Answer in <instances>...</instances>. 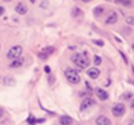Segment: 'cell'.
<instances>
[{"label":"cell","mask_w":134,"mask_h":125,"mask_svg":"<svg viewBox=\"0 0 134 125\" xmlns=\"http://www.w3.org/2000/svg\"><path fill=\"white\" fill-rule=\"evenodd\" d=\"M71 60L80 69H86L90 64V58L85 53H75L71 56Z\"/></svg>","instance_id":"6da1fadb"},{"label":"cell","mask_w":134,"mask_h":125,"mask_svg":"<svg viewBox=\"0 0 134 125\" xmlns=\"http://www.w3.org/2000/svg\"><path fill=\"white\" fill-rule=\"evenodd\" d=\"M65 76L68 80L70 83H72V84H78L80 81V76L78 73V71L74 69H71V68H69V69H66Z\"/></svg>","instance_id":"7a4b0ae2"},{"label":"cell","mask_w":134,"mask_h":125,"mask_svg":"<svg viewBox=\"0 0 134 125\" xmlns=\"http://www.w3.org/2000/svg\"><path fill=\"white\" fill-rule=\"evenodd\" d=\"M22 51H23V48H22L21 46H14L9 50V51L7 52V58L9 59H16V58H19L22 54Z\"/></svg>","instance_id":"3957f363"},{"label":"cell","mask_w":134,"mask_h":125,"mask_svg":"<svg viewBox=\"0 0 134 125\" xmlns=\"http://www.w3.org/2000/svg\"><path fill=\"white\" fill-rule=\"evenodd\" d=\"M126 111L125 106L122 103H118L112 108V114L115 117H121Z\"/></svg>","instance_id":"277c9868"},{"label":"cell","mask_w":134,"mask_h":125,"mask_svg":"<svg viewBox=\"0 0 134 125\" xmlns=\"http://www.w3.org/2000/svg\"><path fill=\"white\" fill-rule=\"evenodd\" d=\"M54 50H55V48L53 47H48V48H44V50H42L41 52L38 53V57L42 60H45V59H47L50 55L53 54Z\"/></svg>","instance_id":"5b68a950"},{"label":"cell","mask_w":134,"mask_h":125,"mask_svg":"<svg viewBox=\"0 0 134 125\" xmlns=\"http://www.w3.org/2000/svg\"><path fill=\"white\" fill-rule=\"evenodd\" d=\"M95 103H96V101L94 100L90 99V98H88V99H85L80 104V111H86V110L90 109V108L92 107L93 105H95Z\"/></svg>","instance_id":"8992f818"},{"label":"cell","mask_w":134,"mask_h":125,"mask_svg":"<svg viewBox=\"0 0 134 125\" xmlns=\"http://www.w3.org/2000/svg\"><path fill=\"white\" fill-rule=\"evenodd\" d=\"M24 61H25V59H24V58H16V59H13L12 63L9 65V67L12 68V69H18V68H20L22 65L24 64Z\"/></svg>","instance_id":"52a82bcc"},{"label":"cell","mask_w":134,"mask_h":125,"mask_svg":"<svg viewBox=\"0 0 134 125\" xmlns=\"http://www.w3.org/2000/svg\"><path fill=\"white\" fill-rule=\"evenodd\" d=\"M16 11L19 15H25L26 13L27 12V5H26L25 3H22V2H20V3H18V5H16Z\"/></svg>","instance_id":"ba28073f"},{"label":"cell","mask_w":134,"mask_h":125,"mask_svg":"<svg viewBox=\"0 0 134 125\" xmlns=\"http://www.w3.org/2000/svg\"><path fill=\"white\" fill-rule=\"evenodd\" d=\"M117 21H118V15L115 12L111 13L106 19H105V23L108 24V25H112V24L116 23Z\"/></svg>","instance_id":"9c48e42d"},{"label":"cell","mask_w":134,"mask_h":125,"mask_svg":"<svg viewBox=\"0 0 134 125\" xmlns=\"http://www.w3.org/2000/svg\"><path fill=\"white\" fill-rule=\"evenodd\" d=\"M96 94H97L98 98L101 100H105L109 98L108 92L105 91L104 90H102V89H100V88H98L97 90H96Z\"/></svg>","instance_id":"30bf717a"},{"label":"cell","mask_w":134,"mask_h":125,"mask_svg":"<svg viewBox=\"0 0 134 125\" xmlns=\"http://www.w3.org/2000/svg\"><path fill=\"white\" fill-rule=\"evenodd\" d=\"M96 123H97V125H110L111 122L107 117L99 116V117H98L97 120H96Z\"/></svg>","instance_id":"8fae6325"},{"label":"cell","mask_w":134,"mask_h":125,"mask_svg":"<svg viewBox=\"0 0 134 125\" xmlns=\"http://www.w3.org/2000/svg\"><path fill=\"white\" fill-rule=\"evenodd\" d=\"M99 70L98 69H96V68H91V69H90L88 71H87V74L88 75V77L91 78L92 79H96L99 76Z\"/></svg>","instance_id":"7c38bea8"},{"label":"cell","mask_w":134,"mask_h":125,"mask_svg":"<svg viewBox=\"0 0 134 125\" xmlns=\"http://www.w3.org/2000/svg\"><path fill=\"white\" fill-rule=\"evenodd\" d=\"M59 122L61 125H70L72 123L73 120L72 118H70L69 116H68V115H64V116H61L59 119Z\"/></svg>","instance_id":"4fadbf2b"},{"label":"cell","mask_w":134,"mask_h":125,"mask_svg":"<svg viewBox=\"0 0 134 125\" xmlns=\"http://www.w3.org/2000/svg\"><path fill=\"white\" fill-rule=\"evenodd\" d=\"M82 11L80 10V8L79 7H74L72 10V16L74 18H77V17H80V16H82Z\"/></svg>","instance_id":"5bb4252c"},{"label":"cell","mask_w":134,"mask_h":125,"mask_svg":"<svg viewBox=\"0 0 134 125\" xmlns=\"http://www.w3.org/2000/svg\"><path fill=\"white\" fill-rule=\"evenodd\" d=\"M103 11H104L103 7H97L95 9H94V15H95L96 17H99V16H100V15L102 14Z\"/></svg>","instance_id":"9a60e30c"},{"label":"cell","mask_w":134,"mask_h":125,"mask_svg":"<svg viewBox=\"0 0 134 125\" xmlns=\"http://www.w3.org/2000/svg\"><path fill=\"white\" fill-rule=\"evenodd\" d=\"M117 4H120V5H123V6H131V0H115Z\"/></svg>","instance_id":"2e32d148"},{"label":"cell","mask_w":134,"mask_h":125,"mask_svg":"<svg viewBox=\"0 0 134 125\" xmlns=\"http://www.w3.org/2000/svg\"><path fill=\"white\" fill-rule=\"evenodd\" d=\"M94 64L95 65H97V66H99V65H100L101 64V58L100 57H99V56H94Z\"/></svg>","instance_id":"e0dca14e"},{"label":"cell","mask_w":134,"mask_h":125,"mask_svg":"<svg viewBox=\"0 0 134 125\" xmlns=\"http://www.w3.org/2000/svg\"><path fill=\"white\" fill-rule=\"evenodd\" d=\"M126 22L129 25L134 26V17H129V18H126Z\"/></svg>","instance_id":"ac0fdd59"},{"label":"cell","mask_w":134,"mask_h":125,"mask_svg":"<svg viewBox=\"0 0 134 125\" xmlns=\"http://www.w3.org/2000/svg\"><path fill=\"white\" fill-rule=\"evenodd\" d=\"M92 42L95 43L96 45H98V46H99V47L104 46V42H103L102 40H92Z\"/></svg>","instance_id":"d6986e66"},{"label":"cell","mask_w":134,"mask_h":125,"mask_svg":"<svg viewBox=\"0 0 134 125\" xmlns=\"http://www.w3.org/2000/svg\"><path fill=\"white\" fill-rule=\"evenodd\" d=\"M4 12H5V9H4L3 7H0V17L2 16V15L4 14Z\"/></svg>","instance_id":"ffe728a7"},{"label":"cell","mask_w":134,"mask_h":125,"mask_svg":"<svg viewBox=\"0 0 134 125\" xmlns=\"http://www.w3.org/2000/svg\"><path fill=\"white\" fill-rule=\"evenodd\" d=\"M44 69H45V71H46L47 73H49L50 72V69H49V67H48V66H46Z\"/></svg>","instance_id":"44dd1931"},{"label":"cell","mask_w":134,"mask_h":125,"mask_svg":"<svg viewBox=\"0 0 134 125\" xmlns=\"http://www.w3.org/2000/svg\"><path fill=\"white\" fill-rule=\"evenodd\" d=\"M3 115H4V111H3V109H1V108H0V118H2V117H3Z\"/></svg>","instance_id":"7402d4cb"},{"label":"cell","mask_w":134,"mask_h":125,"mask_svg":"<svg viewBox=\"0 0 134 125\" xmlns=\"http://www.w3.org/2000/svg\"><path fill=\"white\" fill-rule=\"evenodd\" d=\"M129 124L130 125H134V120H130L129 121Z\"/></svg>","instance_id":"603a6c76"},{"label":"cell","mask_w":134,"mask_h":125,"mask_svg":"<svg viewBox=\"0 0 134 125\" xmlns=\"http://www.w3.org/2000/svg\"><path fill=\"white\" fill-rule=\"evenodd\" d=\"M131 107L132 108V109H134V100L131 102Z\"/></svg>","instance_id":"cb8c5ba5"},{"label":"cell","mask_w":134,"mask_h":125,"mask_svg":"<svg viewBox=\"0 0 134 125\" xmlns=\"http://www.w3.org/2000/svg\"><path fill=\"white\" fill-rule=\"evenodd\" d=\"M37 0H30V2H31L32 4H35V3H36V2H37Z\"/></svg>","instance_id":"d4e9b609"},{"label":"cell","mask_w":134,"mask_h":125,"mask_svg":"<svg viewBox=\"0 0 134 125\" xmlns=\"http://www.w3.org/2000/svg\"><path fill=\"white\" fill-rule=\"evenodd\" d=\"M83 2H85V3H88V2H90V1H91V0H82Z\"/></svg>","instance_id":"484cf974"},{"label":"cell","mask_w":134,"mask_h":125,"mask_svg":"<svg viewBox=\"0 0 134 125\" xmlns=\"http://www.w3.org/2000/svg\"><path fill=\"white\" fill-rule=\"evenodd\" d=\"M4 1H5V2H7V3H8V2H10L11 0H4Z\"/></svg>","instance_id":"4316f807"},{"label":"cell","mask_w":134,"mask_h":125,"mask_svg":"<svg viewBox=\"0 0 134 125\" xmlns=\"http://www.w3.org/2000/svg\"><path fill=\"white\" fill-rule=\"evenodd\" d=\"M132 50H134V44H133V45H132Z\"/></svg>","instance_id":"83f0119b"},{"label":"cell","mask_w":134,"mask_h":125,"mask_svg":"<svg viewBox=\"0 0 134 125\" xmlns=\"http://www.w3.org/2000/svg\"><path fill=\"white\" fill-rule=\"evenodd\" d=\"M132 69H133V71H134V67H132Z\"/></svg>","instance_id":"f1b7e54d"},{"label":"cell","mask_w":134,"mask_h":125,"mask_svg":"<svg viewBox=\"0 0 134 125\" xmlns=\"http://www.w3.org/2000/svg\"><path fill=\"white\" fill-rule=\"evenodd\" d=\"M0 48H1V46H0Z\"/></svg>","instance_id":"f546056e"}]
</instances>
